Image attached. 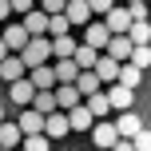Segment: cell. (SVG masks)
Listing matches in <instances>:
<instances>
[{
  "mask_svg": "<svg viewBox=\"0 0 151 151\" xmlns=\"http://www.w3.org/2000/svg\"><path fill=\"white\" fill-rule=\"evenodd\" d=\"M20 60H24V68H40V64H52V36H32L28 44H24V52H20Z\"/></svg>",
  "mask_w": 151,
  "mask_h": 151,
  "instance_id": "obj_1",
  "label": "cell"
},
{
  "mask_svg": "<svg viewBox=\"0 0 151 151\" xmlns=\"http://www.w3.org/2000/svg\"><path fill=\"white\" fill-rule=\"evenodd\" d=\"M88 135H91V143H96L99 151H111V147H115V139H119V131H115V123H111V119H96Z\"/></svg>",
  "mask_w": 151,
  "mask_h": 151,
  "instance_id": "obj_2",
  "label": "cell"
},
{
  "mask_svg": "<svg viewBox=\"0 0 151 151\" xmlns=\"http://www.w3.org/2000/svg\"><path fill=\"white\" fill-rule=\"evenodd\" d=\"M0 40H4V44H8V52H16V56H20L24 52V44H28V28H24V24H0Z\"/></svg>",
  "mask_w": 151,
  "mask_h": 151,
  "instance_id": "obj_3",
  "label": "cell"
},
{
  "mask_svg": "<svg viewBox=\"0 0 151 151\" xmlns=\"http://www.w3.org/2000/svg\"><path fill=\"white\" fill-rule=\"evenodd\" d=\"M107 104H111V111H131V104H135V88H123V83H107Z\"/></svg>",
  "mask_w": 151,
  "mask_h": 151,
  "instance_id": "obj_4",
  "label": "cell"
},
{
  "mask_svg": "<svg viewBox=\"0 0 151 151\" xmlns=\"http://www.w3.org/2000/svg\"><path fill=\"white\" fill-rule=\"evenodd\" d=\"M107 40H111V32H107V24H104V20L83 24V40H80V44H88V48H96V52H104Z\"/></svg>",
  "mask_w": 151,
  "mask_h": 151,
  "instance_id": "obj_5",
  "label": "cell"
},
{
  "mask_svg": "<svg viewBox=\"0 0 151 151\" xmlns=\"http://www.w3.org/2000/svg\"><path fill=\"white\" fill-rule=\"evenodd\" d=\"M104 24H107V32H111V36H127V28H131V12H127V4H115L111 12L104 16Z\"/></svg>",
  "mask_w": 151,
  "mask_h": 151,
  "instance_id": "obj_6",
  "label": "cell"
},
{
  "mask_svg": "<svg viewBox=\"0 0 151 151\" xmlns=\"http://www.w3.org/2000/svg\"><path fill=\"white\" fill-rule=\"evenodd\" d=\"M111 123H115V131H119V139H135L139 131H143V119H139L135 111H119Z\"/></svg>",
  "mask_w": 151,
  "mask_h": 151,
  "instance_id": "obj_7",
  "label": "cell"
},
{
  "mask_svg": "<svg viewBox=\"0 0 151 151\" xmlns=\"http://www.w3.org/2000/svg\"><path fill=\"white\" fill-rule=\"evenodd\" d=\"M44 119H48V115H40L36 107H24V111L16 115V123H20L24 135H44Z\"/></svg>",
  "mask_w": 151,
  "mask_h": 151,
  "instance_id": "obj_8",
  "label": "cell"
},
{
  "mask_svg": "<svg viewBox=\"0 0 151 151\" xmlns=\"http://www.w3.org/2000/svg\"><path fill=\"white\" fill-rule=\"evenodd\" d=\"M83 96L76 91V83H56V107L60 111H72V107H80Z\"/></svg>",
  "mask_w": 151,
  "mask_h": 151,
  "instance_id": "obj_9",
  "label": "cell"
},
{
  "mask_svg": "<svg viewBox=\"0 0 151 151\" xmlns=\"http://www.w3.org/2000/svg\"><path fill=\"white\" fill-rule=\"evenodd\" d=\"M64 16L72 20V28H83V24H91V20H96V16H91V8H88V0H68Z\"/></svg>",
  "mask_w": 151,
  "mask_h": 151,
  "instance_id": "obj_10",
  "label": "cell"
},
{
  "mask_svg": "<svg viewBox=\"0 0 151 151\" xmlns=\"http://www.w3.org/2000/svg\"><path fill=\"white\" fill-rule=\"evenodd\" d=\"M24 143V131H20V123L16 119H4L0 123V147H8V151H20Z\"/></svg>",
  "mask_w": 151,
  "mask_h": 151,
  "instance_id": "obj_11",
  "label": "cell"
},
{
  "mask_svg": "<svg viewBox=\"0 0 151 151\" xmlns=\"http://www.w3.org/2000/svg\"><path fill=\"white\" fill-rule=\"evenodd\" d=\"M8 96L16 99L20 107H32V99H36V88H32V80L24 76V80H16V83H8Z\"/></svg>",
  "mask_w": 151,
  "mask_h": 151,
  "instance_id": "obj_12",
  "label": "cell"
},
{
  "mask_svg": "<svg viewBox=\"0 0 151 151\" xmlns=\"http://www.w3.org/2000/svg\"><path fill=\"white\" fill-rule=\"evenodd\" d=\"M20 24L28 28V36H48V12H40V8L24 12V16H20Z\"/></svg>",
  "mask_w": 151,
  "mask_h": 151,
  "instance_id": "obj_13",
  "label": "cell"
},
{
  "mask_svg": "<svg viewBox=\"0 0 151 151\" xmlns=\"http://www.w3.org/2000/svg\"><path fill=\"white\" fill-rule=\"evenodd\" d=\"M68 111H52V115H48V119H44V135L48 139H64V135H68Z\"/></svg>",
  "mask_w": 151,
  "mask_h": 151,
  "instance_id": "obj_14",
  "label": "cell"
},
{
  "mask_svg": "<svg viewBox=\"0 0 151 151\" xmlns=\"http://www.w3.org/2000/svg\"><path fill=\"white\" fill-rule=\"evenodd\" d=\"M131 48H135V44H131L127 36H111V40H107V48H104V56H111V60L127 64V60H131Z\"/></svg>",
  "mask_w": 151,
  "mask_h": 151,
  "instance_id": "obj_15",
  "label": "cell"
},
{
  "mask_svg": "<svg viewBox=\"0 0 151 151\" xmlns=\"http://www.w3.org/2000/svg\"><path fill=\"white\" fill-rule=\"evenodd\" d=\"M28 80H32V88H36V91H52V88H56V72H52V64H40V68H32V72H28Z\"/></svg>",
  "mask_w": 151,
  "mask_h": 151,
  "instance_id": "obj_16",
  "label": "cell"
},
{
  "mask_svg": "<svg viewBox=\"0 0 151 151\" xmlns=\"http://www.w3.org/2000/svg\"><path fill=\"white\" fill-rule=\"evenodd\" d=\"M24 76H28V68H24L20 56H8V60H0V80H4V83H16V80H24Z\"/></svg>",
  "mask_w": 151,
  "mask_h": 151,
  "instance_id": "obj_17",
  "label": "cell"
},
{
  "mask_svg": "<svg viewBox=\"0 0 151 151\" xmlns=\"http://www.w3.org/2000/svg\"><path fill=\"white\" fill-rule=\"evenodd\" d=\"M76 48H80V40H76L72 32H68V36H56L52 40V60H72Z\"/></svg>",
  "mask_w": 151,
  "mask_h": 151,
  "instance_id": "obj_18",
  "label": "cell"
},
{
  "mask_svg": "<svg viewBox=\"0 0 151 151\" xmlns=\"http://www.w3.org/2000/svg\"><path fill=\"white\" fill-rule=\"evenodd\" d=\"M91 123H96V115L88 111V104H80V107L68 111V127L72 131H91Z\"/></svg>",
  "mask_w": 151,
  "mask_h": 151,
  "instance_id": "obj_19",
  "label": "cell"
},
{
  "mask_svg": "<svg viewBox=\"0 0 151 151\" xmlns=\"http://www.w3.org/2000/svg\"><path fill=\"white\" fill-rule=\"evenodd\" d=\"M76 91L88 99V96H96V91H104V80H99L96 72H80L76 76Z\"/></svg>",
  "mask_w": 151,
  "mask_h": 151,
  "instance_id": "obj_20",
  "label": "cell"
},
{
  "mask_svg": "<svg viewBox=\"0 0 151 151\" xmlns=\"http://www.w3.org/2000/svg\"><path fill=\"white\" fill-rule=\"evenodd\" d=\"M96 76L104 80V88H107V83H115V80H119V60H111V56H99V60H96Z\"/></svg>",
  "mask_w": 151,
  "mask_h": 151,
  "instance_id": "obj_21",
  "label": "cell"
},
{
  "mask_svg": "<svg viewBox=\"0 0 151 151\" xmlns=\"http://www.w3.org/2000/svg\"><path fill=\"white\" fill-rule=\"evenodd\" d=\"M52 72H56V83H76L80 64H76V60H56V64H52Z\"/></svg>",
  "mask_w": 151,
  "mask_h": 151,
  "instance_id": "obj_22",
  "label": "cell"
},
{
  "mask_svg": "<svg viewBox=\"0 0 151 151\" xmlns=\"http://www.w3.org/2000/svg\"><path fill=\"white\" fill-rule=\"evenodd\" d=\"M99 56H104V52H96V48L80 44V48H76V56H72V60L80 64V72H96V60H99Z\"/></svg>",
  "mask_w": 151,
  "mask_h": 151,
  "instance_id": "obj_23",
  "label": "cell"
},
{
  "mask_svg": "<svg viewBox=\"0 0 151 151\" xmlns=\"http://www.w3.org/2000/svg\"><path fill=\"white\" fill-rule=\"evenodd\" d=\"M83 104H88V111L96 115V119H107V115H111V104H107V91H96V96H88Z\"/></svg>",
  "mask_w": 151,
  "mask_h": 151,
  "instance_id": "obj_24",
  "label": "cell"
},
{
  "mask_svg": "<svg viewBox=\"0 0 151 151\" xmlns=\"http://www.w3.org/2000/svg\"><path fill=\"white\" fill-rule=\"evenodd\" d=\"M32 107H36L40 115H52V111H60V107H56V88H52V91H36Z\"/></svg>",
  "mask_w": 151,
  "mask_h": 151,
  "instance_id": "obj_25",
  "label": "cell"
},
{
  "mask_svg": "<svg viewBox=\"0 0 151 151\" xmlns=\"http://www.w3.org/2000/svg\"><path fill=\"white\" fill-rule=\"evenodd\" d=\"M115 83H123V88H139L143 83V72L135 68V64H119V80Z\"/></svg>",
  "mask_w": 151,
  "mask_h": 151,
  "instance_id": "obj_26",
  "label": "cell"
},
{
  "mask_svg": "<svg viewBox=\"0 0 151 151\" xmlns=\"http://www.w3.org/2000/svg\"><path fill=\"white\" fill-rule=\"evenodd\" d=\"M127 40H131V44H151V24L147 20H135V24H131V28H127Z\"/></svg>",
  "mask_w": 151,
  "mask_h": 151,
  "instance_id": "obj_27",
  "label": "cell"
},
{
  "mask_svg": "<svg viewBox=\"0 0 151 151\" xmlns=\"http://www.w3.org/2000/svg\"><path fill=\"white\" fill-rule=\"evenodd\" d=\"M68 32H72V20H68V16H64V12H56V16H48V36H68Z\"/></svg>",
  "mask_w": 151,
  "mask_h": 151,
  "instance_id": "obj_28",
  "label": "cell"
},
{
  "mask_svg": "<svg viewBox=\"0 0 151 151\" xmlns=\"http://www.w3.org/2000/svg\"><path fill=\"white\" fill-rule=\"evenodd\" d=\"M127 64H135L139 72H147L151 68V44H139V48H131V60Z\"/></svg>",
  "mask_w": 151,
  "mask_h": 151,
  "instance_id": "obj_29",
  "label": "cell"
},
{
  "mask_svg": "<svg viewBox=\"0 0 151 151\" xmlns=\"http://www.w3.org/2000/svg\"><path fill=\"white\" fill-rule=\"evenodd\" d=\"M48 147H52L48 135H24V143H20V151H48Z\"/></svg>",
  "mask_w": 151,
  "mask_h": 151,
  "instance_id": "obj_30",
  "label": "cell"
},
{
  "mask_svg": "<svg viewBox=\"0 0 151 151\" xmlns=\"http://www.w3.org/2000/svg\"><path fill=\"white\" fill-rule=\"evenodd\" d=\"M88 8H91V16H96V20H104V16L115 8V0H88Z\"/></svg>",
  "mask_w": 151,
  "mask_h": 151,
  "instance_id": "obj_31",
  "label": "cell"
},
{
  "mask_svg": "<svg viewBox=\"0 0 151 151\" xmlns=\"http://www.w3.org/2000/svg\"><path fill=\"white\" fill-rule=\"evenodd\" d=\"M36 8H40V12H48V16H56V12L68 8V0H36Z\"/></svg>",
  "mask_w": 151,
  "mask_h": 151,
  "instance_id": "obj_32",
  "label": "cell"
},
{
  "mask_svg": "<svg viewBox=\"0 0 151 151\" xmlns=\"http://www.w3.org/2000/svg\"><path fill=\"white\" fill-rule=\"evenodd\" d=\"M131 143H135V151H151V131L143 127V131H139L135 139H131Z\"/></svg>",
  "mask_w": 151,
  "mask_h": 151,
  "instance_id": "obj_33",
  "label": "cell"
},
{
  "mask_svg": "<svg viewBox=\"0 0 151 151\" xmlns=\"http://www.w3.org/2000/svg\"><path fill=\"white\" fill-rule=\"evenodd\" d=\"M8 4H12L16 16H24V12H32V8H36V0H8Z\"/></svg>",
  "mask_w": 151,
  "mask_h": 151,
  "instance_id": "obj_34",
  "label": "cell"
},
{
  "mask_svg": "<svg viewBox=\"0 0 151 151\" xmlns=\"http://www.w3.org/2000/svg\"><path fill=\"white\" fill-rule=\"evenodd\" d=\"M127 12H131V24H135V20H147V4H127Z\"/></svg>",
  "mask_w": 151,
  "mask_h": 151,
  "instance_id": "obj_35",
  "label": "cell"
},
{
  "mask_svg": "<svg viewBox=\"0 0 151 151\" xmlns=\"http://www.w3.org/2000/svg\"><path fill=\"white\" fill-rule=\"evenodd\" d=\"M8 16H12V4H8V0H0V24H8Z\"/></svg>",
  "mask_w": 151,
  "mask_h": 151,
  "instance_id": "obj_36",
  "label": "cell"
},
{
  "mask_svg": "<svg viewBox=\"0 0 151 151\" xmlns=\"http://www.w3.org/2000/svg\"><path fill=\"white\" fill-rule=\"evenodd\" d=\"M111 151H135V143H131V139H115V147Z\"/></svg>",
  "mask_w": 151,
  "mask_h": 151,
  "instance_id": "obj_37",
  "label": "cell"
},
{
  "mask_svg": "<svg viewBox=\"0 0 151 151\" xmlns=\"http://www.w3.org/2000/svg\"><path fill=\"white\" fill-rule=\"evenodd\" d=\"M8 56H16V52H8V44L0 40V60H8Z\"/></svg>",
  "mask_w": 151,
  "mask_h": 151,
  "instance_id": "obj_38",
  "label": "cell"
},
{
  "mask_svg": "<svg viewBox=\"0 0 151 151\" xmlns=\"http://www.w3.org/2000/svg\"><path fill=\"white\" fill-rule=\"evenodd\" d=\"M127 4H147V0H127Z\"/></svg>",
  "mask_w": 151,
  "mask_h": 151,
  "instance_id": "obj_39",
  "label": "cell"
},
{
  "mask_svg": "<svg viewBox=\"0 0 151 151\" xmlns=\"http://www.w3.org/2000/svg\"><path fill=\"white\" fill-rule=\"evenodd\" d=\"M0 123H4V107H0Z\"/></svg>",
  "mask_w": 151,
  "mask_h": 151,
  "instance_id": "obj_40",
  "label": "cell"
},
{
  "mask_svg": "<svg viewBox=\"0 0 151 151\" xmlns=\"http://www.w3.org/2000/svg\"><path fill=\"white\" fill-rule=\"evenodd\" d=\"M0 151H8V147H0Z\"/></svg>",
  "mask_w": 151,
  "mask_h": 151,
  "instance_id": "obj_41",
  "label": "cell"
},
{
  "mask_svg": "<svg viewBox=\"0 0 151 151\" xmlns=\"http://www.w3.org/2000/svg\"><path fill=\"white\" fill-rule=\"evenodd\" d=\"M147 4H151V0H147Z\"/></svg>",
  "mask_w": 151,
  "mask_h": 151,
  "instance_id": "obj_42",
  "label": "cell"
},
{
  "mask_svg": "<svg viewBox=\"0 0 151 151\" xmlns=\"http://www.w3.org/2000/svg\"><path fill=\"white\" fill-rule=\"evenodd\" d=\"M96 151H99V147H96Z\"/></svg>",
  "mask_w": 151,
  "mask_h": 151,
  "instance_id": "obj_43",
  "label": "cell"
}]
</instances>
